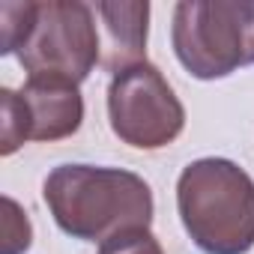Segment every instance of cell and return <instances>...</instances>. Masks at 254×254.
Listing matches in <instances>:
<instances>
[{
	"label": "cell",
	"instance_id": "1",
	"mask_svg": "<svg viewBox=\"0 0 254 254\" xmlns=\"http://www.w3.org/2000/svg\"><path fill=\"white\" fill-rule=\"evenodd\" d=\"M42 197L63 233L108 242L126 230H150L153 191L144 177L123 168L60 165L45 177Z\"/></svg>",
	"mask_w": 254,
	"mask_h": 254
},
{
	"label": "cell",
	"instance_id": "2",
	"mask_svg": "<svg viewBox=\"0 0 254 254\" xmlns=\"http://www.w3.org/2000/svg\"><path fill=\"white\" fill-rule=\"evenodd\" d=\"M177 209L203 254L254 248V180L230 159H197L177 180Z\"/></svg>",
	"mask_w": 254,
	"mask_h": 254
},
{
	"label": "cell",
	"instance_id": "3",
	"mask_svg": "<svg viewBox=\"0 0 254 254\" xmlns=\"http://www.w3.org/2000/svg\"><path fill=\"white\" fill-rule=\"evenodd\" d=\"M171 36L189 75L200 81L227 78L254 63V0L177 3Z\"/></svg>",
	"mask_w": 254,
	"mask_h": 254
},
{
	"label": "cell",
	"instance_id": "4",
	"mask_svg": "<svg viewBox=\"0 0 254 254\" xmlns=\"http://www.w3.org/2000/svg\"><path fill=\"white\" fill-rule=\"evenodd\" d=\"M15 57L30 78H63L81 84L102 60L96 9L81 0L36 3L30 33Z\"/></svg>",
	"mask_w": 254,
	"mask_h": 254
},
{
	"label": "cell",
	"instance_id": "5",
	"mask_svg": "<svg viewBox=\"0 0 254 254\" xmlns=\"http://www.w3.org/2000/svg\"><path fill=\"white\" fill-rule=\"evenodd\" d=\"M108 120L114 135L135 150H162L186 126V108L153 63L129 66L108 84Z\"/></svg>",
	"mask_w": 254,
	"mask_h": 254
},
{
	"label": "cell",
	"instance_id": "6",
	"mask_svg": "<svg viewBox=\"0 0 254 254\" xmlns=\"http://www.w3.org/2000/svg\"><path fill=\"white\" fill-rule=\"evenodd\" d=\"M27 117H30V141H60L72 138L84 123V99L78 84L63 78H27L18 90Z\"/></svg>",
	"mask_w": 254,
	"mask_h": 254
},
{
	"label": "cell",
	"instance_id": "7",
	"mask_svg": "<svg viewBox=\"0 0 254 254\" xmlns=\"http://www.w3.org/2000/svg\"><path fill=\"white\" fill-rule=\"evenodd\" d=\"M93 9L102 21V69L117 75L129 66L147 63V0L144 3H96Z\"/></svg>",
	"mask_w": 254,
	"mask_h": 254
},
{
	"label": "cell",
	"instance_id": "8",
	"mask_svg": "<svg viewBox=\"0 0 254 254\" xmlns=\"http://www.w3.org/2000/svg\"><path fill=\"white\" fill-rule=\"evenodd\" d=\"M0 102H3V156H12L24 141H30V117L21 93L9 87L0 90Z\"/></svg>",
	"mask_w": 254,
	"mask_h": 254
},
{
	"label": "cell",
	"instance_id": "9",
	"mask_svg": "<svg viewBox=\"0 0 254 254\" xmlns=\"http://www.w3.org/2000/svg\"><path fill=\"white\" fill-rule=\"evenodd\" d=\"M36 3H0V51L18 54L21 42L30 33Z\"/></svg>",
	"mask_w": 254,
	"mask_h": 254
},
{
	"label": "cell",
	"instance_id": "10",
	"mask_svg": "<svg viewBox=\"0 0 254 254\" xmlns=\"http://www.w3.org/2000/svg\"><path fill=\"white\" fill-rule=\"evenodd\" d=\"M3 251L0 254H24L33 239L30 218L12 197H3Z\"/></svg>",
	"mask_w": 254,
	"mask_h": 254
},
{
	"label": "cell",
	"instance_id": "11",
	"mask_svg": "<svg viewBox=\"0 0 254 254\" xmlns=\"http://www.w3.org/2000/svg\"><path fill=\"white\" fill-rule=\"evenodd\" d=\"M99 254H165V251L150 230H126V233L102 242Z\"/></svg>",
	"mask_w": 254,
	"mask_h": 254
}]
</instances>
